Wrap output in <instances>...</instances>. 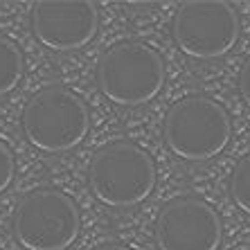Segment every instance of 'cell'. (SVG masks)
<instances>
[{
    "instance_id": "obj_3",
    "label": "cell",
    "mask_w": 250,
    "mask_h": 250,
    "mask_svg": "<svg viewBox=\"0 0 250 250\" xmlns=\"http://www.w3.org/2000/svg\"><path fill=\"white\" fill-rule=\"evenodd\" d=\"M90 128L88 106L63 86H47L27 102L23 111V133L43 153H63L83 142Z\"/></svg>"
},
{
    "instance_id": "obj_1",
    "label": "cell",
    "mask_w": 250,
    "mask_h": 250,
    "mask_svg": "<svg viewBox=\"0 0 250 250\" xmlns=\"http://www.w3.org/2000/svg\"><path fill=\"white\" fill-rule=\"evenodd\" d=\"M163 135L167 149L176 158L203 163L228 146L232 122L226 108L212 97L189 95L169 108Z\"/></svg>"
},
{
    "instance_id": "obj_5",
    "label": "cell",
    "mask_w": 250,
    "mask_h": 250,
    "mask_svg": "<svg viewBox=\"0 0 250 250\" xmlns=\"http://www.w3.org/2000/svg\"><path fill=\"white\" fill-rule=\"evenodd\" d=\"M79 209L68 194L41 187L21 201L12 232L25 250H65L79 237Z\"/></svg>"
},
{
    "instance_id": "obj_13",
    "label": "cell",
    "mask_w": 250,
    "mask_h": 250,
    "mask_svg": "<svg viewBox=\"0 0 250 250\" xmlns=\"http://www.w3.org/2000/svg\"><path fill=\"white\" fill-rule=\"evenodd\" d=\"M95 250H131V248H126V246H122V244H104Z\"/></svg>"
},
{
    "instance_id": "obj_8",
    "label": "cell",
    "mask_w": 250,
    "mask_h": 250,
    "mask_svg": "<svg viewBox=\"0 0 250 250\" xmlns=\"http://www.w3.org/2000/svg\"><path fill=\"white\" fill-rule=\"evenodd\" d=\"M97 7L86 0H41L32 7V32L54 52L88 45L97 34Z\"/></svg>"
},
{
    "instance_id": "obj_9",
    "label": "cell",
    "mask_w": 250,
    "mask_h": 250,
    "mask_svg": "<svg viewBox=\"0 0 250 250\" xmlns=\"http://www.w3.org/2000/svg\"><path fill=\"white\" fill-rule=\"evenodd\" d=\"M23 52L21 47L0 34V97L12 93L23 79Z\"/></svg>"
},
{
    "instance_id": "obj_11",
    "label": "cell",
    "mask_w": 250,
    "mask_h": 250,
    "mask_svg": "<svg viewBox=\"0 0 250 250\" xmlns=\"http://www.w3.org/2000/svg\"><path fill=\"white\" fill-rule=\"evenodd\" d=\"M14 171H16V163H14L12 149L0 140V194L5 192L7 187L14 181Z\"/></svg>"
},
{
    "instance_id": "obj_7",
    "label": "cell",
    "mask_w": 250,
    "mask_h": 250,
    "mask_svg": "<svg viewBox=\"0 0 250 250\" xmlns=\"http://www.w3.org/2000/svg\"><path fill=\"white\" fill-rule=\"evenodd\" d=\"M221 239V219L201 198H174L156 219V244L160 250H219Z\"/></svg>"
},
{
    "instance_id": "obj_4",
    "label": "cell",
    "mask_w": 250,
    "mask_h": 250,
    "mask_svg": "<svg viewBox=\"0 0 250 250\" xmlns=\"http://www.w3.org/2000/svg\"><path fill=\"white\" fill-rule=\"evenodd\" d=\"M165 83L160 54L140 41H124L102 54L97 86L117 106H142L151 102Z\"/></svg>"
},
{
    "instance_id": "obj_10",
    "label": "cell",
    "mask_w": 250,
    "mask_h": 250,
    "mask_svg": "<svg viewBox=\"0 0 250 250\" xmlns=\"http://www.w3.org/2000/svg\"><path fill=\"white\" fill-rule=\"evenodd\" d=\"M230 196L244 212L250 214V153H246L230 174Z\"/></svg>"
},
{
    "instance_id": "obj_12",
    "label": "cell",
    "mask_w": 250,
    "mask_h": 250,
    "mask_svg": "<svg viewBox=\"0 0 250 250\" xmlns=\"http://www.w3.org/2000/svg\"><path fill=\"white\" fill-rule=\"evenodd\" d=\"M239 93L244 97V102L250 106V57L246 59L244 68L239 72Z\"/></svg>"
},
{
    "instance_id": "obj_2",
    "label": "cell",
    "mask_w": 250,
    "mask_h": 250,
    "mask_svg": "<svg viewBox=\"0 0 250 250\" xmlns=\"http://www.w3.org/2000/svg\"><path fill=\"white\" fill-rule=\"evenodd\" d=\"M88 185L108 208H133L156 187L151 156L133 142H111L97 149L88 167Z\"/></svg>"
},
{
    "instance_id": "obj_6",
    "label": "cell",
    "mask_w": 250,
    "mask_h": 250,
    "mask_svg": "<svg viewBox=\"0 0 250 250\" xmlns=\"http://www.w3.org/2000/svg\"><path fill=\"white\" fill-rule=\"evenodd\" d=\"M174 43L192 59H219L239 39V16L230 2L192 0L183 2L171 23Z\"/></svg>"
}]
</instances>
